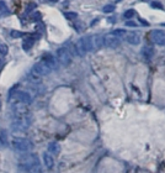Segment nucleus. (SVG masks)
<instances>
[{"label": "nucleus", "mask_w": 165, "mask_h": 173, "mask_svg": "<svg viewBox=\"0 0 165 173\" xmlns=\"http://www.w3.org/2000/svg\"><path fill=\"white\" fill-rule=\"evenodd\" d=\"M43 162L46 164V167L48 169H52L53 166H54V160L53 157L50 155V152H46V153H43Z\"/></svg>", "instance_id": "obj_14"}, {"label": "nucleus", "mask_w": 165, "mask_h": 173, "mask_svg": "<svg viewBox=\"0 0 165 173\" xmlns=\"http://www.w3.org/2000/svg\"><path fill=\"white\" fill-rule=\"evenodd\" d=\"M48 151H50V153H52V155H58L59 152H60L59 143H57V142H51L50 145H48Z\"/></svg>", "instance_id": "obj_16"}, {"label": "nucleus", "mask_w": 165, "mask_h": 173, "mask_svg": "<svg viewBox=\"0 0 165 173\" xmlns=\"http://www.w3.org/2000/svg\"><path fill=\"white\" fill-rule=\"evenodd\" d=\"M115 10V6L111 5V4H108V5H105L104 8H102V11H104L105 14H110V12H112Z\"/></svg>", "instance_id": "obj_20"}, {"label": "nucleus", "mask_w": 165, "mask_h": 173, "mask_svg": "<svg viewBox=\"0 0 165 173\" xmlns=\"http://www.w3.org/2000/svg\"><path fill=\"white\" fill-rule=\"evenodd\" d=\"M22 36H24V32H20V31H11V37H14V38L22 37Z\"/></svg>", "instance_id": "obj_24"}, {"label": "nucleus", "mask_w": 165, "mask_h": 173, "mask_svg": "<svg viewBox=\"0 0 165 173\" xmlns=\"http://www.w3.org/2000/svg\"><path fill=\"white\" fill-rule=\"evenodd\" d=\"M57 58L62 66H69L72 63V53L69 50H67L65 47H60L57 50Z\"/></svg>", "instance_id": "obj_5"}, {"label": "nucleus", "mask_w": 165, "mask_h": 173, "mask_svg": "<svg viewBox=\"0 0 165 173\" xmlns=\"http://www.w3.org/2000/svg\"><path fill=\"white\" fill-rule=\"evenodd\" d=\"M152 6H153V8L161 9V10H163V5H161L160 3H158V1H153V3H152Z\"/></svg>", "instance_id": "obj_26"}, {"label": "nucleus", "mask_w": 165, "mask_h": 173, "mask_svg": "<svg viewBox=\"0 0 165 173\" xmlns=\"http://www.w3.org/2000/svg\"><path fill=\"white\" fill-rule=\"evenodd\" d=\"M64 16L68 19V20H73V19H77V14L75 12H64Z\"/></svg>", "instance_id": "obj_23"}, {"label": "nucleus", "mask_w": 165, "mask_h": 173, "mask_svg": "<svg viewBox=\"0 0 165 173\" xmlns=\"http://www.w3.org/2000/svg\"><path fill=\"white\" fill-rule=\"evenodd\" d=\"M125 38H126V41L129 43V45H134V46H137V45H139L141 43V36L137 32H129V33H126V36H125Z\"/></svg>", "instance_id": "obj_10"}, {"label": "nucleus", "mask_w": 165, "mask_h": 173, "mask_svg": "<svg viewBox=\"0 0 165 173\" xmlns=\"http://www.w3.org/2000/svg\"><path fill=\"white\" fill-rule=\"evenodd\" d=\"M75 50L79 56H85L88 52L94 51V43H93V36H85L81 37L80 40H78L77 45H75Z\"/></svg>", "instance_id": "obj_1"}, {"label": "nucleus", "mask_w": 165, "mask_h": 173, "mask_svg": "<svg viewBox=\"0 0 165 173\" xmlns=\"http://www.w3.org/2000/svg\"><path fill=\"white\" fill-rule=\"evenodd\" d=\"M0 11H3V12H8V6H6L5 1H3V0H0Z\"/></svg>", "instance_id": "obj_25"}, {"label": "nucleus", "mask_w": 165, "mask_h": 173, "mask_svg": "<svg viewBox=\"0 0 165 173\" xmlns=\"http://www.w3.org/2000/svg\"><path fill=\"white\" fill-rule=\"evenodd\" d=\"M0 142L3 145L8 143V134H6L5 130H0Z\"/></svg>", "instance_id": "obj_19"}, {"label": "nucleus", "mask_w": 165, "mask_h": 173, "mask_svg": "<svg viewBox=\"0 0 165 173\" xmlns=\"http://www.w3.org/2000/svg\"><path fill=\"white\" fill-rule=\"evenodd\" d=\"M152 38L153 41L159 45V46H165V32L160 31V30H154L152 32Z\"/></svg>", "instance_id": "obj_9"}, {"label": "nucleus", "mask_w": 165, "mask_h": 173, "mask_svg": "<svg viewBox=\"0 0 165 173\" xmlns=\"http://www.w3.org/2000/svg\"><path fill=\"white\" fill-rule=\"evenodd\" d=\"M8 51H9L8 46H6V45H0V54L6 56V54H8Z\"/></svg>", "instance_id": "obj_22"}, {"label": "nucleus", "mask_w": 165, "mask_h": 173, "mask_svg": "<svg viewBox=\"0 0 165 173\" xmlns=\"http://www.w3.org/2000/svg\"><path fill=\"white\" fill-rule=\"evenodd\" d=\"M52 72V69L48 67L44 62H38V63H36L35 66L32 67V69H31V75L32 77H35L36 79H38V78H41V77H44V75H47V74H50Z\"/></svg>", "instance_id": "obj_3"}, {"label": "nucleus", "mask_w": 165, "mask_h": 173, "mask_svg": "<svg viewBox=\"0 0 165 173\" xmlns=\"http://www.w3.org/2000/svg\"><path fill=\"white\" fill-rule=\"evenodd\" d=\"M16 100L21 101L24 104H31L32 98H31V95L29 93H26V92H17L16 93Z\"/></svg>", "instance_id": "obj_13"}, {"label": "nucleus", "mask_w": 165, "mask_h": 173, "mask_svg": "<svg viewBox=\"0 0 165 173\" xmlns=\"http://www.w3.org/2000/svg\"><path fill=\"white\" fill-rule=\"evenodd\" d=\"M31 125V120L29 116H15V119L11 122V127L14 131H25L27 127Z\"/></svg>", "instance_id": "obj_4"}, {"label": "nucleus", "mask_w": 165, "mask_h": 173, "mask_svg": "<svg viewBox=\"0 0 165 173\" xmlns=\"http://www.w3.org/2000/svg\"><path fill=\"white\" fill-rule=\"evenodd\" d=\"M39 17H41V14H39L38 11H36V12H33V14H32V15H31V19H32V20H38Z\"/></svg>", "instance_id": "obj_27"}, {"label": "nucleus", "mask_w": 165, "mask_h": 173, "mask_svg": "<svg viewBox=\"0 0 165 173\" xmlns=\"http://www.w3.org/2000/svg\"><path fill=\"white\" fill-rule=\"evenodd\" d=\"M35 8H36V4H31V5L27 6V11H31L32 9H35Z\"/></svg>", "instance_id": "obj_28"}, {"label": "nucleus", "mask_w": 165, "mask_h": 173, "mask_svg": "<svg viewBox=\"0 0 165 173\" xmlns=\"http://www.w3.org/2000/svg\"><path fill=\"white\" fill-rule=\"evenodd\" d=\"M12 111L15 116H25L29 113L27 110V104H24L21 101H15L12 104Z\"/></svg>", "instance_id": "obj_7"}, {"label": "nucleus", "mask_w": 165, "mask_h": 173, "mask_svg": "<svg viewBox=\"0 0 165 173\" xmlns=\"http://www.w3.org/2000/svg\"><path fill=\"white\" fill-rule=\"evenodd\" d=\"M47 1H50V3H58L59 0H47Z\"/></svg>", "instance_id": "obj_30"}, {"label": "nucleus", "mask_w": 165, "mask_h": 173, "mask_svg": "<svg viewBox=\"0 0 165 173\" xmlns=\"http://www.w3.org/2000/svg\"><path fill=\"white\" fill-rule=\"evenodd\" d=\"M37 162H38L37 156L36 155H31V153H27V155L22 156L19 160L20 166H21V167H24V168H26V169H29L31 166H33V164L37 163Z\"/></svg>", "instance_id": "obj_6"}, {"label": "nucleus", "mask_w": 165, "mask_h": 173, "mask_svg": "<svg viewBox=\"0 0 165 173\" xmlns=\"http://www.w3.org/2000/svg\"><path fill=\"white\" fill-rule=\"evenodd\" d=\"M141 54H142V57L144 58V61H150L153 58V54H154V50H153V47L152 46H148V45H146V46H143L142 47V52H141Z\"/></svg>", "instance_id": "obj_11"}, {"label": "nucleus", "mask_w": 165, "mask_h": 173, "mask_svg": "<svg viewBox=\"0 0 165 173\" xmlns=\"http://www.w3.org/2000/svg\"><path fill=\"white\" fill-rule=\"evenodd\" d=\"M133 16H134V10L133 9L127 10L125 14H123V17H126V19H132Z\"/></svg>", "instance_id": "obj_21"}, {"label": "nucleus", "mask_w": 165, "mask_h": 173, "mask_svg": "<svg viewBox=\"0 0 165 173\" xmlns=\"http://www.w3.org/2000/svg\"><path fill=\"white\" fill-rule=\"evenodd\" d=\"M42 62H44V63L50 67L51 69H54L57 67V61L54 59V57L52 56L51 53H44L42 56Z\"/></svg>", "instance_id": "obj_12"}, {"label": "nucleus", "mask_w": 165, "mask_h": 173, "mask_svg": "<svg viewBox=\"0 0 165 173\" xmlns=\"http://www.w3.org/2000/svg\"><path fill=\"white\" fill-rule=\"evenodd\" d=\"M11 146L15 151H19V152H29L30 150H32L33 145L31 141L26 140V138H14L11 141Z\"/></svg>", "instance_id": "obj_2"}, {"label": "nucleus", "mask_w": 165, "mask_h": 173, "mask_svg": "<svg viewBox=\"0 0 165 173\" xmlns=\"http://www.w3.org/2000/svg\"><path fill=\"white\" fill-rule=\"evenodd\" d=\"M121 43V40L118 37H116L115 35L110 33V35H106V36H104V45L106 47H110V48H116L118 47Z\"/></svg>", "instance_id": "obj_8"}, {"label": "nucleus", "mask_w": 165, "mask_h": 173, "mask_svg": "<svg viewBox=\"0 0 165 173\" xmlns=\"http://www.w3.org/2000/svg\"><path fill=\"white\" fill-rule=\"evenodd\" d=\"M35 40L36 37H33V36H30V37H27L22 41V48L25 51H29L30 48L33 46V43H35Z\"/></svg>", "instance_id": "obj_15"}, {"label": "nucleus", "mask_w": 165, "mask_h": 173, "mask_svg": "<svg viewBox=\"0 0 165 173\" xmlns=\"http://www.w3.org/2000/svg\"><path fill=\"white\" fill-rule=\"evenodd\" d=\"M112 35H115L116 37H118L120 40H122V38H125V36H126V31L125 30H121V29H117V30H115L112 32Z\"/></svg>", "instance_id": "obj_18"}, {"label": "nucleus", "mask_w": 165, "mask_h": 173, "mask_svg": "<svg viewBox=\"0 0 165 173\" xmlns=\"http://www.w3.org/2000/svg\"><path fill=\"white\" fill-rule=\"evenodd\" d=\"M27 171H29V173H42V167H41L39 162H37V163H35L33 166H31V167L27 169Z\"/></svg>", "instance_id": "obj_17"}, {"label": "nucleus", "mask_w": 165, "mask_h": 173, "mask_svg": "<svg viewBox=\"0 0 165 173\" xmlns=\"http://www.w3.org/2000/svg\"><path fill=\"white\" fill-rule=\"evenodd\" d=\"M126 25H127V26H133V27H136V26H137L134 22H131V21H127V22H126Z\"/></svg>", "instance_id": "obj_29"}, {"label": "nucleus", "mask_w": 165, "mask_h": 173, "mask_svg": "<svg viewBox=\"0 0 165 173\" xmlns=\"http://www.w3.org/2000/svg\"><path fill=\"white\" fill-rule=\"evenodd\" d=\"M0 108H1V101H0Z\"/></svg>", "instance_id": "obj_31"}]
</instances>
